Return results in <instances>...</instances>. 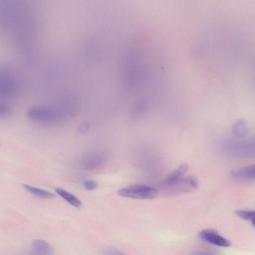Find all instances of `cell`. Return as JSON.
Here are the masks:
<instances>
[{
	"mask_svg": "<svg viewBox=\"0 0 255 255\" xmlns=\"http://www.w3.org/2000/svg\"><path fill=\"white\" fill-rule=\"evenodd\" d=\"M22 186L28 192L40 198H51L55 196V195L51 192L29 184H24Z\"/></svg>",
	"mask_w": 255,
	"mask_h": 255,
	"instance_id": "30bf717a",
	"label": "cell"
},
{
	"mask_svg": "<svg viewBox=\"0 0 255 255\" xmlns=\"http://www.w3.org/2000/svg\"><path fill=\"white\" fill-rule=\"evenodd\" d=\"M235 214L242 219L251 221L254 226L255 221V212L254 211L238 210L235 211Z\"/></svg>",
	"mask_w": 255,
	"mask_h": 255,
	"instance_id": "8fae6325",
	"label": "cell"
},
{
	"mask_svg": "<svg viewBox=\"0 0 255 255\" xmlns=\"http://www.w3.org/2000/svg\"><path fill=\"white\" fill-rule=\"evenodd\" d=\"M233 130L237 135L244 136L248 133V128L244 121H239L234 126Z\"/></svg>",
	"mask_w": 255,
	"mask_h": 255,
	"instance_id": "7c38bea8",
	"label": "cell"
},
{
	"mask_svg": "<svg viewBox=\"0 0 255 255\" xmlns=\"http://www.w3.org/2000/svg\"><path fill=\"white\" fill-rule=\"evenodd\" d=\"M255 170L254 165L246 166L234 170L232 172V176L239 181H253L255 179Z\"/></svg>",
	"mask_w": 255,
	"mask_h": 255,
	"instance_id": "5b68a950",
	"label": "cell"
},
{
	"mask_svg": "<svg viewBox=\"0 0 255 255\" xmlns=\"http://www.w3.org/2000/svg\"><path fill=\"white\" fill-rule=\"evenodd\" d=\"M83 186L88 190H93L95 189L97 186V182L93 180L87 179L83 182Z\"/></svg>",
	"mask_w": 255,
	"mask_h": 255,
	"instance_id": "5bb4252c",
	"label": "cell"
},
{
	"mask_svg": "<svg viewBox=\"0 0 255 255\" xmlns=\"http://www.w3.org/2000/svg\"><path fill=\"white\" fill-rule=\"evenodd\" d=\"M11 113V108L6 104L0 103V119L8 117Z\"/></svg>",
	"mask_w": 255,
	"mask_h": 255,
	"instance_id": "4fadbf2b",
	"label": "cell"
},
{
	"mask_svg": "<svg viewBox=\"0 0 255 255\" xmlns=\"http://www.w3.org/2000/svg\"><path fill=\"white\" fill-rule=\"evenodd\" d=\"M193 255H218L216 253L211 251H199L194 253Z\"/></svg>",
	"mask_w": 255,
	"mask_h": 255,
	"instance_id": "2e32d148",
	"label": "cell"
},
{
	"mask_svg": "<svg viewBox=\"0 0 255 255\" xmlns=\"http://www.w3.org/2000/svg\"><path fill=\"white\" fill-rule=\"evenodd\" d=\"M55 192L68 203L76 208L82 206L81 201L75 195L61 188H55Z\"/></svg>",
	"mask_w": 255,
	"mask_h": 255,
	"instance_id": "9c48e42d",
	"label": "cell"
},
{
	"mask_svg": "<svg viewBox=\"0 0 255 255\" xmlns=\"http://www.w3.org/2000/svg\"><path fill=\"white\" fill-rule=\"evenodd\" d=\"M188 165L183 163L180 165L176 169L169 173L163 181L162 184H167L173 182L184 176L188 170Z\"/></svg>",
	"mask_w": 255,
	"mask_h": 255,
	"instance_id": "52a82bcc",
	"label": "cell"
},
{
	"mask_svg": "<svg viewBox=\"0 0 255 255\" xmlns=\"http://www.w3.org/2000/svg\"><path fill=\"white\" fill-rule=\"evenodd\" d=\"M200 238L211 244L222 247H228L231 243L213 229H205L199 233Z\"/></svg>",
	"mask_w": 255,
	"mask_h": 255,
	"instance_id": "277c9868",
	"label": "cell"
},
{
	"mask_svg": "<svg viewBox=\"0 0 255 255\" xmlns=\"http://www.w3.org/2000/svg\"><path fill=\"white\" fill-rule=\"evenodd\" d=\"M105 156L101 154H95L87 157L83 161V166L86 169H94L104 162Z\"/></svg>",
	"mask_w": 255,
	"mask_h": 255,
	"instance_id": "ba28073f",
	"label": "cell"
},
{
	"mask_svg": "<svg viewBox=\"0 0 255 255\" xmlns=\"http://www.w3.org/2000/svg\"><path fill=\"white\" fill-rule=\"evenodd\" d=\"M198 187L197 179L192 176L183 177L173 182L162 184L161 193L172 196L183 193L192 192Z\"/></svg>",
	"mask_w": 255,
	"mask_h": 255,
	"instance_id": "7a4b0ae2",
	"label": "cell"
},
{
	"mask_svg": "<svg viewBox=\"0 0 255 255\" xmlns=\"http://www.w3.org/2000/svg\"><path fill=\"white\" fill-rule=\"evenodd\" d=\"M104 255H126L122 252L113 249H107L103 251Z\"/></svg>",
	"mask_w": 255,
	"mask_h": 255,
	"instance_id": "9a60e30c",
	"label": "cell"
},
{
	"mask_svg": "<svg viewBox=\"0 0 255 255\" xmlns=\"http://www.w3.org/2000/svg\"><path fill=\"white\" fill-rule=\"evenodd\" d=\"M27 116L31 121L38 124L51 125L60 120L61 115L55 108L35 106L27 110Z\"/></svg>",
	"mask_w": 255,
	"mask_h": 255,
	"instance_id": "6da1fadb",
	"label": "cell"
},
{
	"mask_svg": "<svg viewBox=\"0 0 255 255\" xmlns=\"http://www.w3.org/2000/svg\"><path fill=\"white\" fill-rule=\"evenodd\" d=\"M33 255H53V250L46 241L37 239L33 241L31 245Z\"/></svg>",
	"mask_w": 255,
	"mask_h": 255,
	"instance_id": "8992f818",
	"label": "cell"
},
{
	"mask_svg": "<svg viewBox=\"0 0 255 255\" xmlns=\"http://www.w3.org/2000/svg\"><path fill=\"white\" fill-rule=\"evenodd\" d=\"M118 194L121 196L136 199H152L158 194L157 190L143 184H133L120 189Z\"/></svg>",
	"mask_w": 255,
	"mask_h": 255,
	"instance_id": "3957f363",
	"label": "cell"
}]
</instances>
